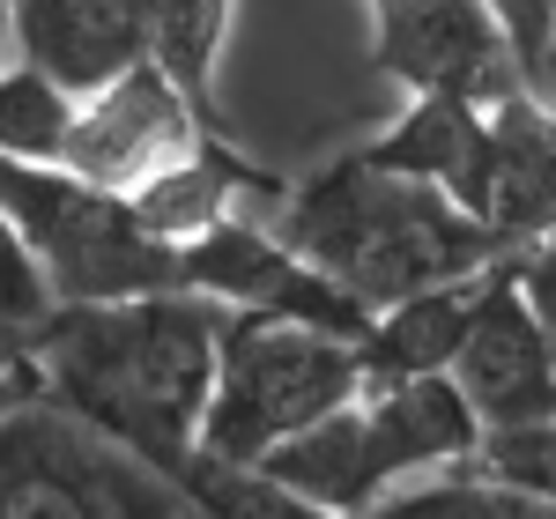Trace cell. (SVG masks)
Returning <instances> with one entry per match:
<instances>
[{
    "mask_svg": "<svg viewBox=\"0 0 556 519\" xmlns=\"http://www.w3.org/2000/svg\"><path fill=\"white\" fill-rule=\"evenodd\" d=\"M223 327L230 312L193 290L60 304L38 342V379L67 416H83L97 438H112L119 453L172 482L178 460L201 453Z\"/></svg>",
    "mask_w": 556,
    "mask_h": 519,
    "instance_id": "1",
    "label": "cell"
},
{
    "mask_svg": "<svg viewBox=\"0 0 556 519\" xmlns=\"http://www.w3.org/2000/svg\"><path fill=\"white\" fill-rule=\"evenodd\" d=\"M275 230L371 312L438 290V282L482 275L513 253L453 193H438L424 178H393L364 156H334L312 178H298L275 208Z\"/></svg>",
    "mask_w": 556,
    "mask_h": 519,
    "instance_id": "2",
    "label": "cell"
},
{
    "mask_svg": "<svg viewBox=\"0 0 556 519\" xmlns=\"http://www.w3.org/2000/svg\"><path fill=\"white\" fill-rule=\"evenodd\" d=\"M364 379V356L342 334H319L298 319H260V312H230L223 327V356H215V393L201 445L223 460L260 468L282 438L327 423L334 408H349Z\"/></svg>",
    "mask_w": 556,
    "mask_h": 519,
    "instance_id": "3",
    "label": "cell"
},
{
    "mask_svg": "<svg viewBox=\"0 0 556 519\" xmlns=\"http://www.w3.org/2000/svg\"><path fill=\"white\" fill-rule=\"evenodd\" d=\"M0 208L23 230L60 304H119L178 290V245H164L112 186H89L60 164H0Z\"/></svg>",
    "mask_w": 556,
    "mask_h": 519,
    "instance_id": "4",
    "label": "cell"
},
{
    "mask_svg": "<svg viewBox=\"0 0 556 519\" xmlns=\"http://www.w3.org/2000/svg\"><path fill=\"white\" fill-rule=\"evenodd\" d=\"M0 519H193V505L52 393H30L0 423Z\"/></svg>",
    "mask_w": 556,
    "mask_h": 519,
    "instance_id": "5",
    "label": "cell"
},
{
    "mask_svg": "<svg viewBox=\"0 0 556 519\" xmlns=\"http://www.w3.org/2000/svg\"><path fill=\"white\" fill-rule=\"evenodd\" d=\"M178 290L215 298L223 312L298 319V327L342 334V342H364V334H371V304H356L342 282L319 275L282 230H267V223H253V216H223L215 230H201L193 245H178Z\"/></svg>",
    "mask_w": 556,
    "mask_h": 519,
    "instance_id": "6",
    "label": "cell"
},
{
    "mask_svg": "<svg viewBox=\"0 0 556 519\" xmlns=\"http://www.w3.org/2000/svg\"><path fill=\"white\" fill-rule=\"evenodd\" d=\"M371 60L408 97H460L482 112L527 89L490 0H371Z\"/></svg>",
    "mask_w": 556,
    "mask_h": 519,
    "instance_id": "7",
    "label": "cell"
},
{
    "mask_svg": "<svg viewBox=\"0 0 556 519\" xmlns=\"http://www.w3.org/2000/svg\"><path fill=\"white\" fill-rule=\"evenodd\" d=\"M208 134H215L208 112H201L156 60H141V67L119 75V83H104L97 97L75 104L60 172L89 178V186H112V193H134L141 178H156L164 164L193 156Z\"/></svg>",
    "mask_w": 556,
    "mask_h": 519,
    "instance_id": "8",
    "label": "cell"
},
{
    "mask_svg": "<svg viewBox=\"0 0 556 519\" xmlns=\"http://www.w3.org/2000/svg\"><path fill=\"white\" fill-rule=\"evenodd\" d=\"M453 387H460V401L475 408L482 431H519V423H549L556 416V356L513 282V253L482 282L468 342L453 356Z\"/></svg>",
    "mask_w": 556,
    "mask_h": 519,
    "instance_id": "9",
    "label": "cell"
},
{
    "mask_svg": "<svg viewBox=\"0 0 556 519\" xmlns=\"http://www.w3.org/2000/svg\"><path fill=\"white\" fill-rule=\"evenodd\" d=\"M468 216L490 223L513 253L534 238H556V104L527 89L490 104V141H482Z\"/></svg>",
    "mask_w": 556,
    "mask_h": 519,
    "instance_id": "10",
    "label": "cell"
},
{
    "mask_svg": "<svg viewBox=\"0 0 556 519\" xmlns=\"http://www.w3.org/2000/svg\"><path fill=\"white\" fill-rule=\"evenodd\" d=\"M15 60L67 97H97L149 60V0H15Z\"/></svg>",
    "mask_w": 556,
    "mask_h": 519,
    "instance_id": "11",
    "label": "cell"
},
{
    "mask_svg": "<svg viewBox=\"0 0 556 519\" xmlns=\"http://www.w3.org/2000/svg\"><path fill=\"white\" fill-rule=\"evenodd\" d=\"M282 193H290L282 178H267L260 164H245L238 149H223V141L208 134L193 156H178V164H164L156 178H141L127 201L164 245H193L201 230H215L223 216H245L253 201L282 208Z\"/></svg>",
    "mask_w": 556,
    "mask_h": 519,
    "instance_id": "12",
    "label": "cell"
},
{
    "mask_svg": "<svg viewBox=\"0 0 556 519\" xmlns=\"http://www.w3.org/2000/svg\"><path fill=\"white\" fill-rule=\"evenodd\" d=\"M482 282H490V267L371 312V334L356 342L364 379L386 387V379H438V371H453V356H460V342H468L475 304H482Z\"/></svg>",
    "mask_w": 556,
    "mask_h": 519,
    "instance_id": "13",
    "label": "cell"
},
{
    "mask_svg": "<svg viewBox=\"0 0 556 519\" xmlns=\"http://www.w3.org/2000/svg\"><path fill=\"white\" fill-rule=\"evenodd\" d=\"M482 141H490V112L482 104H460V97H408V112L364 141L356 156L379 164L393 178H424L438 193H453L468 208L475 193V172H482Z\"/></svg>",
    "mask_w": 556,
    "mask_h": 519,
    "instance_id": "14",
    "label": "cell"
},
{
    "mask_svg": "<svg viewBox=\"0 0 556 519\" xmlns=\"http://www.w3.org/2000/svg\"><path fill=\"white\" fill-rule=\"evenodd\" d=\"M230 38V0H149V60L215 119V67Z\"/></svg>",
    "mask_w": 556,
    "mask_h": 519,
    "instance_id": "15",
    "label": "cell"
},
{
    "mask_svg": "<svg viewBox=\"0 0 556 519\" xmlns=\"http://www.w3.org/2000/svg\"><path fill=\"white\" fill-rule=\"evenodd\" d=\"M172 490L193 505V519H334V512H319V505H304L298 490H282L267 468L223 460L208 445H201L193 460H178Z\"/></svg>",
    "mask_w": 556,
    "mask_h": 519,
    "instance_id": "16",
    "label": "cell"
},
{
    "mask_svg": "<svg viewBox=\"0 0 556 519\" xmlns=\"http://www.w3.org/2000/svg\"><path fill=\"white\" fill-rule=\"evenodd\" d=\"M75 104L83 97H67L30 60H8L0 67V164H60Z\"/></svg>",
    "mask_w": 556,
    "mask_h": 519,
    "instance_id": "17",
    "label": "cell"
},
{
    "mask_svg": "<svg viewBox=\"0 0 556 519\" xmlns=\"http://www.w3.org/2000/svg\"><path fill=\"white\" fill-rule=\"evenodd\" d=\"M364 519H542L534 497H519L505 482H490L482 468H438V476H416L401 490H386Z\"/></svg>",
    "mask_w": 556,
    "mask_h": 519,
    "instance_id": "18",
    "label": "cell"
},
{
    "mask_svg": "<svg viewBox=\"0 0 556 519\" xmlns=\"http://www.w3.org/2000/svg\"><path fill=\"white\" fill-rule=\"evenodd\" d=\"M52 319H60V298H52V282L38 275V260H30V245H23V230L8 223V208H0V334L38 356V342H45Z\"/></svg>",
    "mask_w": 556,
    "mask_h": 519,
    "instance_id": "19",
    "label": "cell"
},
{
    "mask_svg": "<svg viewBox=\"0 0 556 519\" xmlns=\"http://www.w3.org/2000/svg\"><path fill=\"white\" fill-rule=\"evenodd\" d=\"M475 468L490 482H505L519 497H534L542 512L556 505V416L549 423H519V431H482Z\"/></svg>",
    "mask_w": 556,
    "mask_h": 519,
    "instance_id": "20",
    "label": "cell"
},
{
    "mask_svg": "<svg viewBox=\"0 0 556 519\" xmlns=\"http://www.w3.org/2000/svg\"><path fill=\"white\" fill-rule=\"evenodd\" d=\"M490 15H497L505 45H513L527 97L556 104V0H490Z\"/></svg>",
    "mask_w": 556,
    "mask_h": 519,
    "instance_id": "21",
    "label": "cell"
},
{
    "mask_svg": "<svg viewBox=\"0 0 556 519\" xmlns=\"http://www.w3.org/2000/svg\"><path fill=\"white\" fill-rule=\"evenodd\" d=\"M513 282H519V298H527V312H534V327H542V342H549V356H556V238L519 245Z\"/></svg>",
    "mask_w": 556,
    "mask_h": 519,
    "instance_id": "22",
    "label": "cell"
},
{
    "mask_svg": "<svg viewBox=\"0 0 556 519\" xmlns=\"http://www.w3.org/2000/svg\"><path fill=\"white\" fill-rule=\"evenodd\" d=\"M30 393H45L38 371H23V379H0V423H8V416H15V408H23Z\"/></svg>",
    "mask_w": 556,
    "mask_h": 519,
    "instance_id": "23",
    "label": "cell"
},
{
    "mask_svg": "<svg viewBox=\"0 0 556 519\" xmlns=\"http://www.w3.org/2000/svg\"><path fill=\"white\" fill-rule=\"evenodd\" d=\"M23 371H38V356H30V349H15L8 334H0V379H23Z\"/></svg>",
    "mask_w": 556,
    "mask_h": 519,
    "instance_id": "24",
    "label": "cell"
},
{
    "mask_svg": "<svg viewBox=\"0 0 556 519\" xmlns=\"http://www.w3.org/2000/svg\"><path fill=\"white\" fill-rule=\"evenodd\" d=\"M542 519H556V505H549V512H542Z\"/></svg>",
    "mask_w": 556,
    "mask_h": 519,
    "instance_id": "25",
    "label": "cell"
}]
</instances>
